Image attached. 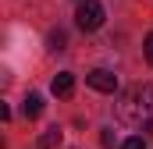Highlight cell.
I'll return each mask as SVG.
<instances>
[{
  "label": "cell",
  "mask_w": 153,
  "mask_h": 149,
  "mask_svg": "<svg viewBox=\"0 0 153 149\" xmlns=\"http://www.w3.org/2000/svg\"><path fill=\"white\" fill-rule=\"evenodd\" d=\"M53 96H71L75 92V74L71 71H61V74H53Z\"/></svg>",
  "instance_id": "cell-4"
},
{
  "label": "cell",
  "mask_w": 153,
  "mask_h": 149,
  "mask_svg": "<svg viewBox=\"0 0 153 149\" xmlns=\"http://www.w3.org/2000/svg\"><path fill=\"white\" fill-rule=\"evenodd\" d=\"M85 82H89V89H96V92H117V74L107 71V68L89 71V74H85Z\"/></svg>",
  "instance_id": "cell-3"
},
{
  "label": "cell",
  "mask_w": 153,
  "mask_h": 149,
  "mask_svg": "<svg viewBox=\"0 0 153 149\" xmlns=\"http://www.w3.org/2000/svg\"><path fill=\"white\" fill-rule=\"evenodd\" d=\"M100 139H103V149H114V135H111V131H103Z\"/></svg>",
  "instance_id": "cell-10"
},
{
  "label": "cell",
  "mask_w": 153,
  "mask_h": 149,
  "mask_svg": "<svg viewBox=\"0 0 153 149\" xmlns=\"http://www.w3.org/2000/svg\"><path fill=\"white\" fill-rule=\"evenodd\" d=\"M117 121L128 124V128H150L153 124V85H132L121 92L117 100Z\"/></svg>",
  "instance_id": "cell-1"
},
{
  "label": "cell",
  "mask_w": 153,
  "mask_h": 149,
  "mask_svg": "<svg viewBox=\"0 0 153 149\" xmlns=\"http://www.w3.org/2000/svg\"><path fill=\"white\" fill-rule=\"evenodd\" d=\"M64 46H68L64 29H53V32H50V50H64Z\"/></svg>",
  "instance_id": "cell-7"
},
{
  "label": "cell",
  "mask_w": 153,
  "mask_h": 149,
  "mask_svg": "<svg viewBox=\"0 0 153 149\" xmlns=\"http://www.w3.org/2000/svg\"><path fill=\"white\" fill-rule=\"evenodd\" d=\"M61 139H64L61 128H46V131L39 135V149H57V146H61Z\"/></svg>",
  "instance_id": "cell-6"
},
{
  "label": "cell",
  "mask_w": 153,
  "mask_h": 149,
  "mask_svg": "<svg viewBox=\"0 0 153 149\" xmlns=\"http://www.w3.org/2000/svg\"><path fill=\"white\" fill-rule=\"evenodd\" d=\"M121 149H146V139H143V135H128V139L121 142Z\"/></svg>",
  "instance_id": "cell-8"
},
{
  "label": "cell",
  "mask_w": 153,
  "mask_h": 149,
  "mask_svg": "<svg viewBox=\"0 0 153 149\" xmlns=\"http://www.w3.org/2000/svg\"><path fill=\"white\" fill-rule=\"evenodd\" d=\"M75 25L82 29V32H96V29L103 25V7H100L96 0L78 4V11H75Z\"/></svg>",
  "instance_id": "cell-2"
},
{
  "label": "cell",
  "mask_w": 153,
  "mask_h": 149,
  "mask_svg": "<svg viewBox=\"0 0 153 149\" xmlns=\"http://www.w3.org/2000/svg\"><path fill=\"white\" fill-rule=\"evenodd\" d=\"M143 53H146V60L153 64V32L146 36V43H143Z\"/></svg>",
  "instance_id": "cell-9"
},
{
  "label": "cell",
  "mask_w": 153,
  "mask_h": 149,
  "mask_svg": "<svg viewBox=\"0 0 153 149\" xmlns=\"http://www.w3.org/2000/svg\"><path fill=\"white\" fill-rule=\"evenodd\" d=\"M22 114H25L29 121H36L39 114H43V96H36V92H29V96H25V103H22Z\"/></svg>",
  "instance_id": "cell-5"
},
{
  "label": "cell",
  "mask_w": 153,
  "mask_h": 149,
  "mask_svg": "<svg viewBox=\"0 0 153 149\" xmlns=\"http://www.w3.org/2000/svg\"><path fill=\"white\" fill-rule=\"evenodd\" d=\"M75 4H85V0H75Z\"/></svg>",
  "instance_id": "cell-11"
}]
</instances>
